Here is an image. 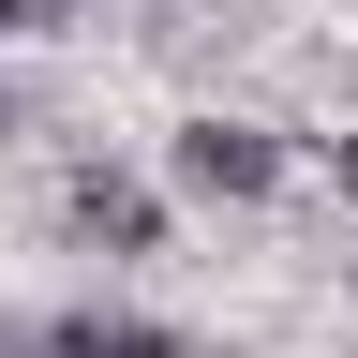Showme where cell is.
<instances>
[{"mask_svg": "<svg viewBox=\"0 0 358 358\" xmlns=\"http://www.w3.org/2000/svg\"><path fill=\"white\" fill-rule=\"evenodd\" d=\"M179 358H209V343H179Z\"/></svg>", "mask_w": 358, "mask_h": 358, "instance_id": "obj_8", "label": "cell"}, {"mask_svg": "<svg viewBox=\"0 0 358 358\" xmlns=\"http://www.w3.org/2000/svg\"><path fill=\"white\" fill-rule=\"evenodd\" d=\"M313 164H329V179H343V194H358V134H313Z\"/></svg>", "mask_w": 358, "mask_h": 358, "instance_id": "obj_5", "label": "cell"}, {"mask_svg": "<svg viewBox=\"0 0 358 358\" xmlns=\"http://www.w3.org/2000/svg\"><path fill=\"white\" fill-rule=\"evenodd\" d=\"M45 30H75V0H0V45H45Z\"/></svg>", "mask_w": 358, "mask_h": 358, "instance_id": "obj_4", "label": "cell"}, {"mask_svg": "<svg viewBox=\"0 0 358 358\" xmlns=\"http://www.w3.org/2000/svg\"><path fill=\"white\" fill-rule=\"evenodd\" d=\"M45 358H179V329L134 299H75V313H45Z\"/></svg>", "mask_w": 358, "mask_h": 358, "instance_id": "obj_3", "label": "cell"}, {"mask_svg": "<svg viewBox=\"0 0 358 358\" xmlns=\"http://www.w3.org/2000/svg\"><path fill=\"white\" fill-rule=\"evenodd\" d=\"M0 134H15V90H0Z\"/></svg>", "mask_w": 358, "mask_h": 358, "instance_id": "obj_7", "label": "cell"}, {"mask_svg": "<svg viewBox=\"0 0 358 358\" xmlns=\"http://www.w3.org/2000/svg\"><path fill=\"white\" fill-rule=\"evenodd\" d=\"M0 358H45V329H30V313H0Z\"/></svg>", "mask_w": 358, "mask_h": 358, "instance_id": "obj_6", "label": "cell"}, {"mask_svg": "<svg viewBox=\"0 0 358 358\" xmlns=\"http://www.w3.org/2000/svg\"><path fill=\"white\" fill-rule=\"evenodd\" d=\"M60 239H90V254H164V194L134 164H75L60 179Z\"/></svg>", "mask_w": 358, "mask_h": 358, "instance_id": "obj_2", "label": "cell"}, {"mask_svg": "<svg viewBox=\"0 0 358 358\" xmlns=\"http://www.w3.org/2000/svg\"><path fill=\"white\" fill-rule=\"evenodd\" d=\"M284 134H268V120H224V105H194V120H179L164 134V179H179V194H209V209H268V194H284Z\"/></svg>", "mask_w": 358, "mask_h": 358, "instance_id": "obj_1", "label": "cell"}]
</instances>
